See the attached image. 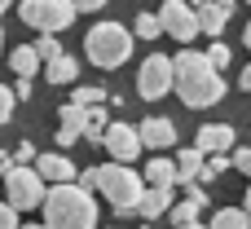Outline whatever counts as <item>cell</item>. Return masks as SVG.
Masks as SVG:
<instances>
[{
    "mask_svg": "<svg viewBox=\"0 0 251 229\" xmlns=\"http://www.w3.org/2000/svg\"><path fill=\"white\" fill-rule=\"evenodd\" d=\"M172 88L190 110H207L225 102V75L207 62V53H194V49H181L172 57Z\"/></svg>",
    "mask_w": 251,
    "mask_h": 229,
    "instance_id": "obj_1",
    "label": "cell"
},
{
    "mask_svg": "<svg viewBox=\"0 0 251 229\" xmlns=\"http://www.w3.org/2000/svg\"><path fill=\"white\" fill-rule=\"evenodd\" d=\"M44 225L53 229H93L97 225V203H93V190H84L79 181H53L44 190Z\"/></svg>",
    "mask_w": 251,
    "mask_h": 229,
    "instance_id": "obj_2",
    "label": "cell"
},
{
    "mask_svg": "<svg viewBox=\"0 0 251 229\" xmlns=\"http://www.w3.org/2000/svg\"><path fill=\"white\" fill-rule=\"evenodd\" d=\"M84 53L97 71H119L128 57H132V31L124 22H97L88 35H84Z\"/></svg>",
    "mask_w": 251,
    "mask_h": 229,
    "instance_id": "obj_3",
    "label": "cell"
},
{
    "mask_svg": "<svg viewBox=\"0 0 251 229\" xmlns=\"http://www.w3.org/2000/svg\"><path fill=\"white\" fill-rule=\"evenodd\" d=\"M97 190L106 194V203L115 207V216H132V212H137V199H141V190H146V177L132 172L128 163L110 159V163L97 168Z\"/></svg>",
    "mask_w": 251,
    "mask_h": 229,
    "instance_id": "obj_4",
    "label": "cell"
},
{
    "mask_svg": "<svg viewBox=\"0 0 251 229\" xmlns=\"http://www.w3.org/2000/svg\"><path fill=\"white\" fill-rule=\"evenodd\" d=\"M75 0H22L18 4V18L31 26V31H66L71 22H75Z\"/></svg>",
    "mask_w": 251,
    "mask_h": 229,
    "instance_id": "obj_5",
    "label": "cell"
},
{
    "mask_svg": "<svg viewBox=\"0 0 251 229\" xmlns=\"http://www.w3.org/2000/svg\"><path fill=\"white\" fill-rule=\"evenodd\" d=\"M44 190H49V181H44L40 172H31V163H13V168L4 172V199H9L18 212L40 207V203H44Z\"/></svg>",
    "mask_w": 251,
    "mask_h": 229,
    "instance_id": "obj_6",
    "label": "cell"
},
{
    "mask_svg": "<svg viewBox=\"0 0 251 229\" xmlns=\"http://www.w3.org/2000/svg\"><path fill=\"white\" fill-rule=\"evenodd\" d=\"M137 93H141V102H159V97H168V93H172V57L150 53V57L137 66Z\"/></svg>",
    "mask_w": 251,
    "mask_h": 229,
    "instance_id": "obj_7",
    "label": "cell"
},
{
    "mask_svg": "<svg viewBox=\"0 0 251 229\" xmlns=\"http://www.w3.org/2000/svg\"><path fill=\"white\" fill-rule=\"evenodd\" d=\"M159 26H163V35L190 44V40L199 35V13H194L190 0H163V9H159Z\"/></svg>",
    "mask_w": 251,
    "mask_h": 229,
    "instance_id": "obj_8",
    "label": "cell"
},
{
    "mask_svg": "<svg viewBox=\"0 0 251 229\" xmlns=\"http://www.w3.org/2000/svg\"><path fill=\"white\" fill-rule=\"evenodd\" d=\"M101 146L110 150V159H119V163H132L146 146H141V132L132 128V124H106V132H101Z\"/></svg>",
    "mask_w": 251,
    "mask_h": 229,
    "instance_id": "obj_9",
    "label": "cell"
},
{
    "mask_svg": "<svg viewBox=\"0 0 251 229\" xmlns=\"http://www.w3.org/2000/svg\"><path fill=\"white\" fill-rule=\"evenodd\" d=\"M199 207H207V190H203L199 181H190V185H185V199H181V203H172V207H168V216H172V225L194 229V225H199Z\"/></svg>",
    "mask_w": 251,
    "mask_h": 229,
    "instance_id": "obj_10",
    "label": "cell"
},
{
    "mask_svg": "<svg viewBox=\"0 0 251 229\" xmlns=\"http://www.w3.org/2000/svg\"><path fill=\"white\" fill-rule=\"evenodd\" d=\"M137 132H141V146H146V150H168V146H176V124L163 119V115H150Z\"/></svg>",
    "mask_w": 251,
    "mask_h": 229,
    "instance_id": "obj_11",
    "label": "cell"
},
{
    "mask_svg": "<svg viewBox=\"0 0 251 229\" xmlns=\"http://www.w3.org/2000/svg\"><path fill=\"white\" fill-rule=\"evenodd\" d=\"M168 207H172V185H146L141 199H137L141 221H159V216H168Z\"/></svg>",
    "mask_w": 251,
    "mask_h": 229,
    "instance_id": "obj_12",
    "label": "cell"
},
{
    "mask_svg": "<svg viewBox=\"0 0 251 229\" xmlns=\"http://www.w3.org/2000/svg\"><path fill=\"white\" fill-rule=\"evenodd\" d=\"M57 124H62V128H57V146H62V150H71V146L84 137V106L66 102V106H62V115H57Z\"/></svg>",
    "mask_w": 251,
    "mask_h": 229,
    "instance_id": "obj_13",
    "label": "cell"
},
{
    "mask_svg": "<svg viewBox=\"0 0 251 229\" xmlns=\"http://www.w3.org/2000/svg\"><path fill=\"white\" fill-rule=\"evenodd\" d=\"M31 168H35L49 185H53V181H75V172H79V168L71 163V154H35Z\"/></svg>",
    "mask_w": 251,
    "mask_h": 229,
    "instance_id": "obj_14",
    "label": "cell"
},
{
    "mask_svg": "<svg viewBox=\"0 0 251 229\" xmlns=\"http://www.w3.org/2000/svg\"><path fill=\"white\" fill-rule=\"evenodd\" d=\"M194 13H199V35H221L225 31V22H229V13L234 9H225V4H216V0H203V4H194Z\"/></svg>",
    "mask_w": 251,
    "mask_h": 229,
    "instance_id": "obj_15",
    "label": "cell"
},
{
    "mask_svg": "<svg viewBox=\"0 0 251 229\" xmlns=\"http://www.w3.org/2000/svg\"><path fill=\"white\" fill-rule=\"evenodd\" d=\"M234 137H238V132H234L229 124H203L194 146H199L203 154H216V150H229V146H234Z\"/></svg>",
    "mask_w": 251,
    "mask_h": 229,
    "instance_id": "obj_16",
    "label": "cell"
},
{
    "mask_svg": "<svg viewBox=\"0 0 251 229\" xmlns=\"http://www.w3.org/2000/svg\"><path fill=\"white\" fill-rule=\"evenodd\" d=\"M75 75H79V62L71 53H57V57L44 62V79L49 84H75Z\"/></svg>",
    "mask_w": 251,
    "mask_h": 229,
    "instance_id": "obj_17",
    "label": "cell"
},
{
    "mask_svg": "<svg viewBox=\"0 0 251 229\" xmlns=\"http://www.w3.org/2000/svg\"><path fill=\"white\" fill-rule=\"evenodd\" d=\"M203 150L199 146H190V150H181L176 154V185H190V181H199V172H203Z\"/></svg>",
    "mask_w": 251,
    "mask_h": 229,
    "instance_id": "obj_18",
    "label": "cell"
},
{
    "mask_svg": "<svg viewBox=\"0 0 251 229\" xmlns=\"http://www.w3.org/2000/svg\"><path fill=\"white\" fill-rule=\"evenodd\" d=\"M9 66H13V75H35V71H44V57L35 53V44H22V49H13L9 53Z\"/></svg>",
    "mask_w": 251,
    "mask_h": 229,
    "instance_id": "obj_19",
    "label": "cell"
},
{
    "mask_svg": "<svg viewBox=\"0 0 251 229\" xmlns=\"http://www.w3.org/2000/svg\"><path fill=\"white\" fill-rule=\"evenodd\" d=\"M106 102H97V106H84V137L79 141H93V146H101V132H106Z\"/></svg>",
    "mask_w": 251,
    "mask_h": 229,
    "instance_id": "obj_20",
    "label": "cell"
},
{
    "mask_svg": "<svg viewBox=\"0 0 251 229\" xmlns=\"http://www.w3.org/2000/svg\"><path fill=\"white\" fill-rule=\"evenodd\" d=\"M141 177L146 185H176V159H150Z\"/></svg>",
    "mask_w": 251,
    "mask_h": 229,
    "instance_id": "obj_21",
    "label": "cell"
},
{
    "mask_svg": "<svg viewBox=\"0 0 251 229\" xmlns=\"http://www.w3.org/2000/svg\"><path fill=\"white\" fill-rule=\"evenodd\" d=\"M212 225L216 229H247L251 216H247V207H221V212L212 216Z\"/></svg>",
    "mask_w": 251,
    "mask_h": 229,
    "instance_id": "obj_22",
    "label": "cell"
},
{
    "mask_svg": "<svg viewBox=\"0 0 251 229\" xmlns=\"http://www.w3.org/2000/svg\"><path fill=\"white\" fill-rule=\"evenodd\" d=\"M229 168H234V163L225 159V150H216V154H207V159H203V172H199V181H216V177H225Z\"/></svg>",
    "mask_w": 251,
    "mask_h": 229,
    "instance_id": "obj_23",
    "label": "cell"
},
{
    "mask_svg": "<svg viewBox=\"0 0 251 229\" xmlns=\"http://www.w3.org/2000/svg\"><path fill=\"white\" fill-rule=\"evenodd\" d=\"M141 40H159L163 35V26H159V13H137V26H132Z\"/></svg>",
    "mask_w": 251,
    "mask_h": 229,
    "instance_id": "obj_24",
    "label": "cell"
},
{
    "mask_svg": "<svg viewBox=\"0 0 251 229\" xmlns=\"http://www.w3.org/2000/svg\"><path fill=\"white\" fill-rule=\"evenodd\" d=\"M35 53H40L44 62H49V57H57V53H62L57 35H53V31H40V40H35Z\"/></svg>",
    "mask_w": 251,
    "mask_h": 229,
    "instance_id": "obj_25",
    "label": "cell"
},
{
    "mask_svg": "<svg viewBox=\"0 0 251 229\" xmlns=\"http://www.w3.org/2000/svg\"><path fill=\"white\" fill-rule=\"evenodd\" d=\"M207 62H212V66H216V71H221V66H229V62H234V53H229V44H225V40H221V35H216V44H212V49H207Z\"/></svg>",
    "mask_w": 251,
    "mask_h": 229,
    "instance_id": "obj_26",
    "label": "cell"
},
{
    "mask_svg": "<svg viewBox=\"0 0 251 229\" xmlns=\"http://www.w3.org/2000/svg\"><path fill=\"white\" fill-rule=\"evenodd\" d=\"M71 102H75V106H97V102H110V97H106L101 88H75Z\"/></svg>",
    "mask_w": 251,
    "mask_h": 229,
    "instance_id": "obj_27",
    "label": "cell"
},
{
    "mask_svg": "<svg viewBox=\"0 0 251 229\" xmlns=\"http://www.w3.org/2000/svg\"><path fill=\"white\" fill-rule=\"evenodd\" d=\"M13 106H18L13 88H4V84H0V124H9V119H13Z\"/></svg>",
    "mask_w": 251,
    "mask_h": 229,
    "instance_id": "obj_28",
    "label": "cell"
},
{
    "mask_svg": "<svg viewBox=\"0 0 251 229\" xmlns=\"http://www.w3.org/2000/svg\"><path fill=\"white\" fill-rule=\"evenodd\" d=\"M229 163H234V172H243V177L251 181V146H243V150H234V159H229Z\"/></svg>",
    "mask_w": 251,
    "mask_h": 229,
    "instance_id": "obj_29",
    "label": "cell"
},
{
    "mask_svg": "<svg viewBox=\"0 0 251 229\" xmlns=\"http://www.w3.org/2000/svg\"><path fill=\"white\" fill-rule=\"evenodd\" d=\"M18 216H22V212L4 199V203H0V229H13V225H18Z\"/></svg>",
    "mask_w": 251,
    "mask_h": 229,
    "instance_id": "obj_30",
    "label": "cell"
},
{
    "mask_svg": "<svg viewBox=\"0 0 251 229\" xmlns=\"http://www.w3.org/2000/svg\"><path fill=\"white\" fill-rule=\"evenodd\" d=\"M13 163H35V146H31V141H22V146L13 150Z\"/></svg>",
    "mask_w": 251,
    "mask_h": 229,
    "instance_id": "obj_31",
    "label": "cell"
},
{
    "mask_svg": "<svg viewBox=\"0 0 251 229\" xmlns=\"http://www.w3.org/2000/svg\"><path fill=\"white\" fill-rule=\"evenodd\" d=\"M13 97H18V102H26V97H31V79H26V75H18V84H13Z\"/></svg>",
    "mask_w": 251,
    "mask_h": 229,
    "instance_id": "obj_32",
    "label": "cell"
},
{
    "mask_svg": "<svg viewBox=\"0 0 251 229\" xmlns=\"http://www.w3.org/2000/svg\"><path fill=\"white\" fill-rule=\"evenodd\" d=\"M101 4H106V0H75V9H79V13H97Z\"/></svg>",
    "mask_w": 251,
    "mask_h": 229,
    "instance_id": "obj_33",
    "label": "cell"
},
{
    "mask_svg": "<svg viewBox=\"0 0 251 229\" xmlns=\"http://www.w3.org/2000/svg\"><path fill=\"white\" fill-rule=\"evenodd\" d=\"M238 88H243V93H251V66H243V75H238Z\"/></svg>",
    "mask_w": 251,
    "mask_h": 229,
    "instance_id": "obj_34",
    "label": "cell"
},
{
    "mask_svg": "<svg viewBox=\"0 0 251 229\" xmlns=\"http://www.w3.org/2000/svg\"><path fill=\"white\" fill-rule=\"evenodd\" d=\"M9 168H13V154H0V177H4Z\"/></svg>",
    "mask_w": 251,
    "mask_h": 229,
    "instance_id": "obj_35",
    "label": "cell"
},
{
    "mask_svg": "<svg viewBox=\"0 0 251 229\" xmlns=\"http://www.w3.org/2000/svg\"><path fill=\"white\" fill-rule=\"evenodd\" d=\"M243 44H247V53H251V22L243 26Z\"/></svg>",
    "mask_w": 251,
    "mask_h": 229,
    "instance_id": "obj_36",
    "label": "cell"
},
{
    "mask_svg": "<svg viewBox=\"0 0 251 229\" xmlns=\"http://www.w3.org/2000/svg\"><path fill=\"white\" fill-rule=\"evenodd\" d=\"M243 207H247V216H251V185H247V199H243Z\"/></svg>",
    "mask_w": 251,
    "mask_h": 229,
    "instance_id": "obj_37",
    "label": "cell"
},
{
    "mask_svg": "<svg viewBox=\"0 0 251 229\" xmlns=\"http://www.w3.org/2000/svg\"><path fill=\"white\" fill-rule=\"evenodd\" d=\"M216 4H225V9H234V4H238V0H216Z\"/></svg>",
    "mask_w": 251,
    "mask_h": 229,
    "instance_id": "obj_38",
    "label": "cell"
},
{
    "mask_svg": "<svg viewBox=\"0 0 251 229\" xmlns=\"http://www.w3.org/2000/svg\"><path fill=\"white\" fill-rule=\"evenodd\" d=\"M9 4H13V0H0V13H4V9H9Z\"/></svg>",
    "mask_w": 251,
    "mask_h": 229,
    "instance_id": "obj_39",
    "label": "cell"
},
{
    "mask_svg": "<svg viewBox=\"0 0 251 229\" xmlns=\"http://www.w3.org/2000/svg\"><path fill=\"white\" fill-rule=\"evenodd\" d=\"M0 49H4V26H0Z\"/></svg>",
    "mask_w": 251,
    "mask_h": 229,
    "instance_id": "obj_40",
    "label": "cell"
},
{
    "mask_svg": "<svg viewBox=\"0 0 251 229\" xmlns=\"http://www.w3.org/2000/svg\"><path fill=\"white\" fill-rule=\"evenodd\" d=\"M190 4H203V0H190Z\"/></svg>",
    "mask_w": 251,
    "mask_h": 229,
    "instance_id": "obj_41",
    "label": "cell"
},
{
    "mask_svg": "<svg viewBox=\"0 0 251 229\" xmlns=\"http://www.w3.org/2000/svg\"><path fill=\"white\" fill-rule=\"evenodd\" d=\"M247 4H251V0H247Z\"/></svg>",
    "mask_w": 251,
    "mask_h": 229,
    "instance_id": "obj_42",
    "label": "cell"
}]
</instances>
